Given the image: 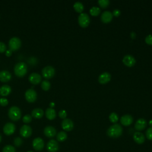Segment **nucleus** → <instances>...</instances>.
<instances>
[{
  "mask_svg": "<svg viewBox=\"0 0 152 152\" xmlns=\"http://www.w3.org/2000/svg\"><path fill=\"white\" fill-rule=\"evenodd\" d=\"M62 129L66 131H70L74 128V123L70 119H64L61 123Z\"/></svg>",
  "mask_w": 152,
  "mask_h": 152,
  "instance_id": "12",
  "label": "nucleus"
},
{
  "mask_svg": "<svg viewBox=\"0 0 152 152\" xmlns=\"http://www.w3.org/2000/svg\"><path fill=\"white\" fill-rule=\"evenodd\" d=\"M145 42L148 45H152V34L147 35L145 38Z\"/></svg>",
  "mask_w": 152,
  "mask_h": 152,
  "instance_id": "35",
  "label": "nucleus"
},
{
  "mask_svg": "<svg viewBox=\"0 0 152 152\" xmlns=\"http://www.w3.org/2000/svg\"><path fill=\"white\" fill-rule=\"evenodd\" d=\"M133 122V118L131 115L126 114L121 118V123L124 126H129Z\"/></svg>",
  "mask_w": 152,
  "mask_h": 152,
  "instance_id": "19",
  "label": "nucleus"
},
{
  "mask_svg": "<svg viewBox=\"0 0 152 152\" xmlns=\"http://www.w3.org/2000/svg\"><path fill=\"white\" fill-rule=\"evenodd\" d=\"M58 115H59V116L62 118V119H65L66 117V115H67V113H66V112L65 110H61L59 113H58Z\"/></svg>",
  "mask_w": 152,
  "mask_h": 152,
  "instance_id": "36",
  "label": "nucleus"
},
{
  "mask_svg": "<svg viewBox=\"0 0 152 152\" xmlns=\"http://www.w3.org/2000/svg\"><path fill=\"white\" fill-rule=\"evenodd\" d=\"M54 104H54L53 103H50V106L51 107H53V106H55Z\"/></svg>",
  "mask_w": 152,
  "mask_h": 152,
  "instance_id": "42",
  "label": "nucleus"
},
{
  "mask_svg": "<svg viewBox=\"0 0 152 152\" xmlns=\"http://www.w3.org/2000/svg\"><path fill=\"white\" fill-rule=\"evenodd\" d=\"M73 7H74V10L78 12H81L84 10L83 4L81 2H79V1L75 2L74 3Z\"/></svg>",
  "mask_w": 152,
  "mask_h": 152,
  "instance_id": "26",
  "label": "nucleus"
},
{
  "mask_svg": "<svg viewBox=\"0 0 152 152\" xmlns=\"http://www.w3.org/2000/svg\"><path fill=\"white\" fill-rule=\"evenodd\" d=\"M45 115H46V117L49 120L54 119L56 116V111L52 107H49L46 109L45 112Z\"/></svg>",
  "mask_w": 152,
  "mask_h": 152,
  "instance_id": "22",
  "label": "nucleus"
},
{
  "mask_svg": "<svg viewBox=\"0 0 152 152\" xmlns=\"http://www.w3.org/2000/svg\"><path fill=\"white\" fill-rule=\"evenodd\" d=\"M8 104V100L4 97H2L0 99V105L2 106H5Z\"/></svg>",
  "mask_w": 152,
  "mask_h": 152,
  "instance_id": "37",
  "label": "nucleus"
},
{
  "mask_svg": "<svg viewBox=\"0 0 152 152\" xmlns=\"http://www.w3.org/2000/svg\"><path fill=\"white\" fill-rule=\"evenodd\" d=\"M11 92V88L8 85H3L0 87V95L7 96Z\"/></svg>",
  "mask_w": 152,
  "mask_h": 152,
  "instance_id": "23",
  "label": "nucleus"
},
{
  "mask_svg": "<svg viewBox=\"0 0 152 152\" xmlns=\"http://www.w3.org/2000/svg\"><path fill=\"white\" fill-rule=\"evenodd\" d=\"M67 138V134L65 131H60L57 134L56 139L59 142H63Z\"/></svg>",
  "mask_w": 152,
  "mask_h": 152,
  "instance_id": "25",
  "label": "nucleus"
},
{
  "mask_svg": "<svg viewBox=\"0 0 152 152\" xmlns=\"http://www.w3.org/2000/svg\"><path fill=\"white\" fill-rule=\"evenodd\" d=\"M109 118L110 121L112 123H116L118 121V119H119L118 115L115 112H112L110 114Z\"/></svg>",
  "mask_w": 152,
  "mask_h": 152,
  "instance_id": "29",
  "label": "nucleus"
},
{
  "mask_svg": "<svg viewBox=\"0 0 152 152\" xmlns=\"http://www.w3.org/2000/svg\"><path fill=\"white\" fill-rule=\"evenodd\" d=\"M78 22L81 27L84 28L87 27L90 22L88 15L85 12L81 13L78 17Z\"/></svg>",
  "mask_w": 152,
  "mask_h": 152,
  "instance_id": "5",
  "label": "nucleus"
},
{
  "mask_svg": "<svg viewBox=\"0 0 152 152\" xmlns=\"http://www.w3.org/2000/svg\"><path fill=\"white\" fill-rule=\"evenodd\" d=\"M98 3L102 8H106L109 5V0H99L98 1Z\"/></svg>",
  "mask_w": 152,
  "mask_h": 152,
  "instance_id": "31",
  "label": "nucleus"
},
{
  "mask_svg": "<svg viewBox=\"0 0 152 152\" xmlns=\"http://www.w3.org/2000/svg\"><path fill=\"white\" fill-rule=\"evenodd\" d=\"M110 79L111 75L107 72H104L99 75L98 78V81L100 84H104L108 83L110 80Z\"/></svg>",
  "mask_w": 152,
  "mask_h": 152,
  "instance_id": "16",
  "label": "nucleus"
},
{
  "mask_svg": "<svg viewBox=\"0 0 152 152\" xmlns=\"http://www.w3.org/2000/svg\"><path fill=\"white\" fill-rule=\"evenodd\" d=\"M44 144L45 143L43 139L40 137L34 138L32 142L33 147L36 151H41L44 147Z\"/></svg>",
  "mask_w": 152,
  "mask_h": 152,
  "instance_id": "9",
  "label": "nucleus"
},
{
  "mask_svg": "<svg viewBox=\"0 0 152 152\" xmlns=\"http://www.w3.org/2000/svg\"><path fill=\"white\" fill-rule=\"evenodd\" d=\"M2 152H15V148L11 145H7L4 147Z\"/></svg>",
  "mask_w": 152,
  "mask_h": 152,
  "instance_id": "30",
  "label": "nucleus"
},
{
  "mask_svg": "<svg viewBox=\"0 0 152 152\" xmlns=\"http://www.w3.org/2000/svg\"><path fill=\"white\" fill-rule=\"evenodd\" d=\"M14 71L15 74L19 77L24 76L27 72V65L26 63L21 62L15 64Z\"/></svg>",
  "mask_w": 152,
  "mask_h": 152,
  "instance_id": "2",
  "label": "nucleus"
},
{
  "mask_svg": "<svg viewBox=\"0 0 152 152\" xmlns=\"http://www.w3.org/2000/svg\"><path fill=\"white\" fill-rule=\"evenodd\" d=\"M147 126V121L144 118L138 119L135 124V128L136 130L140 131L145 129Z\"/></svg>",
  "mask_w": 152,
  "mask_h": 152,
  "instance_id": "18",
  "label": "nucleus"
},
{
  "mask_svg": "<svg viewBox=\"0 0 152 152\" xmlns=\"http://www.w3.org/2000/svg\"><path fill=\"white\" fill-rule=\"evenodd\" d=\"M145 135L148 140H152V126L148 128L146 132H145Z\"/></svg>",
  "mask_w": 152,
  "mask_h": 152,
  "instance_id": "34",
  "label": "nucleus"
},
{
  "mask_svg": "<svg viewBox=\"0 0 152 152\" xmlns=\"http://www.w3.org/2000/svg\"><path fill=\"white\" fill-rule=\"evenodd\" d=\"M27 152H33V151H27Z\"/></svg>",
  "mask_w": 152,
  "mask_h": 152,
  "instance_id": "45",
  "label": "nucleus"
},
{
  "mask_svg": "<svg viewBox=\"0 0 152 152\" xmlns=\"http://www.w3.org/2000/svg\"><path fill=\"white\" fill-rule=\"evenodd\" d=\"M113 18L112 13L109 11H104L101 15V20L104 23H109Z\"/></svg>",
  "mask_w": 152,
  "mask_h": 152,
  "instance_id": "17",
  "label": "nucleus"
},
{
  "mask_svg": "<svg viewBox=\"0 0 152 152\" xmlns=\"http://www.w3.org/2000/svg\"><path fill=\"white\" fill-rule=\"evenodd\" d=\"M90 13L93 16L98 15L100 13V9L98 7H93L90 10Z\"/></svg>",
  "mask_w": 152,
  "mask_h": 152,
  "instance_id": "27",
  "label": "nucleus"
},
{
  "mask_svg": "<svg viewBox=\"0 0 152 152\" xmlns=\"http://www.w3.org/2000/svg\"><path fill=\"white\" fill-rule=\"evenodd\" d=\"M130 36H131V37L132 38V39H134L135 36H136V34L135 33V32H134V31H132V32H131V34H130Z\"/></svg>",
  "mask_w": 152,
  "mask_h": 152,
  "instance_id": "41",
  "label": "nucleus"
},
{
  "mask_svg": "<svg viewBox=\"0 0 152 152\" xmlns=\"http://www.w3.org/2000/svg\"><path fill=\"white\" fill-rule=\"evenodd\" d=\"M32 120V117L31 115L27 114L26 115H24L23 118V121L24 123L25 124H28L30 123Z\"/></svg>",
  "mask_w": 152,
  "mask_h": 152,
  "instance_id": "33",
  "label": "nucleus"
},
{
  "mask_svg": "<svg viewBox=\"0 0 152 152\" xmlns=\"http://www.w3.org/2000/svg\"><path fill=\"white\" fill-rule=\"evenodd\" d=\"M23 144V140L20 137H16L14 140V144L16 147H20Z\"/></svg>",
  "mask_w": 152,
  "mask_h": 152,
  "instance_id": "32",
  "label": "nucleus"
},
{
  "mask_svg": "<svg viewBox=\"0 0 152 152\" xmlns=\"http://www.w3.org/2000/svg\"><path fill=\"white\" fill-rule=\"evenodd\" d=\"M121 14V11L119 10L118 9H115L112 12L113 15L115 16V17H118Z\"/></svg>",
  "mask_w": 152,
  "mask_h": 152,
  "instance_id": "39",
  "label": "nucleus"
},
{
  "mask_svg": "<svg viewBox=\"0 0 152 152\" xmlns=\"http://www.w3.org/2000/svg\"><path fill=\"white\" fill-rule=\"evenodd\" d=\"M1 140H2V137H1V135L0 134V142H1Z\"/></svg>",
  "mask_w": 152,
  "mask_h": 152,
  "instance_id": "44",
  "label": "nucleus"
},
{
  "mask_svg": "<svg viewBox=\"0 0 152 152\" xmlns=\"http://www.w3.org/2000/svg\"><path fill=\"white\" fill-rule=\"evenodd\" d=\"M59 148V144L55 140H49L46 145V148L49 152H56Z\"/></svg>",
  "mask_w": 152,
  "mask_h": 152,
  "instance_id": "10",
  "label": "nucleus"
},
{
  "mask_svg": "<svg viewBox=\"0 0 152 152\" xmlns=\"http://www.w3.org/2000/svg\"><path fill=\"white\" fill-rule=\"evenodd\" d=\"M44 114L43 109L41 108H35L31 111V116L36 119H40Z\"/></svg>",
  "mask_w": 152,
  "mask_h": 152,
  "instance_id": "24",
  "label": "nucleus"
},
{
  "mask_svg": "<svg viewBox=\"0 0 152 152\" xmlns=\"http://www.w3.org/2000/svg\"><path fill=\"white\" fill-rule=\"evenodd\" d=\"M8 115L12 121H18L21 116V112L19 107L17 106H11L8 112Z\"/></svg>",
  "mask_w": 152,
  "mask_h": 152,
  "instance_id": "3",
  "label": "nucleus"
},
{
  "mask_svg": "<svg viewBox=\"0 0 152 152\" xmlns=\"http://www.w3.org/2000/svg\"><path fill=\"white\" fill-rule=\"evenodd\" d=\"M15 131V125L11 122L7 123L3 127L4 133L7 135H12Z\"/></svg>",
  "mask_w": 152,
  "mask_h": 152,
  "instance_id": "11",
  "label": "nucleus"
},
{
  "mask_svg": "<svg viewBox=\"0 0 152 152\" xmlns=\"http://www.w3.org/2000/svg\"><path fill=\"white\" fill-rule=\"evenodd\" d=\"M122 127L118 124L111 125L107 131V134L111 138H118L122 134Z\"/></svg>",
  "mask_w": 152,
  "mask_h": 152,
  "instance_id": "1",
  "label": "nucleus"
},
{
  "mask_svg": "<svg viewBox=\"0 0 152 152\" xmlns=\"http://www.w3.org/2000/svg\"><path fill=\"white\" fill-rule=\"evenodd\" d=\"M42 75L44 78H47V79H49L52 78L55 74V68L50 65L48 66H45L42 71Z\"/></svg>",
  "mask_w": 152,
  "mask_h": 152,
  "instance_id": "6",
  "label": "nucleus"
},
{
  "mask_svg": "<svg viewBox=\"0 0 152 152\" xmlns=\"http://www.w3.org/2000/svg\"><path fill=\"white\" fill-rule=\"evenodd\" d=\"M11 78V73L7 70H2L0 71V81L4 83L8 82Z\"/></svg>",
  "mask_w": 152,
  "mask_h": 152,
  "instance_id": "20",
  "label": "nucleus"
},
{
  "mask_svg": "<svg viewBox=\"0 0 152 152\" xmlns=\"http://www.w3.org/2000/svg\"><path fill=\"white\" fill-rule=\"evenodd\" d=\"M41 87L43 90L48 91L50 88V83L47 80H43L41 83Z\"/></svg>",
  "mask_w": 152,
  "mask_h": 152,
  "instance_id": "28",
  "label": "nucleus"
},
{
  "mask_svg": "<svg viewBox=\"0 0 152 152\" xmlns=\"http://www.w3.org/2000/svg\"><path fill=\"white\" fill-rule=\"evenodd\" d=\"M25 98L26 100L30 103H33L37 99V93L32 88L26 90L25 93Z\"/></svg>",
  "mask_w": 152,
  "mask_h": 152,
  "instance_id": "7",
  "label": "nucleus"
},
{
  "mask_svg": "<svg viewBox=\"0 0 152 152\" xmlns=\"http://www.w3.org/2000/svg\"><path fill=\"white\" fill-rule=\"evenodd\" d=\"M133 139L135 142L141 144L145 141V136L142 133L137 131L134 134Z\"/></svg>",
  "mask_w": 152,
  "mask_h": 152,
  "instance_id": "21",
  "label": "nucleus"
},
{
  "mask_svg": "<svg viewBox=\"0 0 152 152\" xmlns=\"http://www.w3.org/2000/svg\"><path fill=\"white\" fill-rule=\"evenodd\" d=\"M10 49L12 51H15L19 49L21 45V40L17 37H13L10 39L8 43Z\"/></svg>",
  "mask_w": 152,
  "mask_h": 152,
  "instance_id": "4",
  "label": "nucleus"
},
{
  "mask_svg": "<svg viewBox=\"0 0 152 152\" xmlns=\"http://www.w3.org/2000/svg\"><path fill=\"white\" fill-rule=\"evenodd\" d=\"M20 134L21 137L24 138H28L30 137L32 134V129L29 125H24L20 128Z\"/></svg>",
  "mask_w": 152,
  "mask_h": 152,
  "instance_id": "8",
  "label": "nucleus"
},
{
  "mask_svg": "<svg viewBox=\"0 0 152 152\" xmlns=\"http://www.w3.org/2000/svg\"><path fill=\"white\" fill-rule=\"evenodd\" d=\"M12 54V50L10 49H8L5 52V55L7 56H10Z\"/></svg>",
  "mask_w": 152,
  "mask_h": 152,
  "instance_id": "40",
  "label": "nucleus"
},
{
  "mask_svg": "<svg viewBox=\"0 0 152 152\" xmlns=\"http://www.w3.org/2000/svg\"><path fill=\"white\" fill-rule=\"evenodd\" d=\"M149 124H150V125H151L152 126V119L149 121Z\"/></svg>",
  "mask_w": 152,
  "mask_h": 152,
  "instance_id": "43",
  "label": "nucleus"
},
{
  "mask_svg": "<svg viewBox=\"0 0 152 152\" xmlns=\"http://www.w3.org/2000/svg\"><path fill=\"white\" fill-rule=\"evenodd\" d=\"M44 134L48 138H52L56 134V129L52 126H47L44 128Z\"/></svg>",
  "mask_w": 152,
  "mask_h": 152,
  "instance_id": "15",
  "label": "nucleus"
},
{
  "mask_svg": "<svg viewBox=\"0 0 152 152\" xmlns=\"http://www.w3.org/2000/svg\"><path fill=\"white\" fill-rule=\"evenodd\" d=\"M122 62L126 66L128 67H131L135 65L136 62V60L132 55H126L124 56Z\"/></svg>",
  "mask_w": 152,
  "mask_h": 152,
  "instance_id": "13",
  "label": "nucleus"
},
{
  "mask_svg": "<svg viewBox=\"0 0 152 152\" xmlns=\"http://www.w3.org/2000/svg\"><path fill=\"white\" fill-rule=\"evenodd\" d=\"M28 81L33 84H37L42 81L41 75L36 72L31 73L28 77Z\"/></svg>",
  "mask_w": 152,
  "mask_h": 152,
  "instance_id": "14",
  "label": "nucleus"
},
{
  "mask_svg": "<svg viewBox=\"0 0 152 152\" xmlns=\"http://www.w3.org/2000/svg\"><path fill=\"white\" fill-rule=\"evenodd\" d=\"M6 50V45L2 42H0V53H3Z\"/></svg>",
  "mask_w": 152,
  "mask_h": 152,
  "instance_id": "38",
  "label": "nucleus"
}]
</instances>
